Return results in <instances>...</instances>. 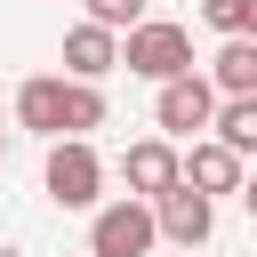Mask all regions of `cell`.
Returning a JSON list of instances; mask_svg holds the SVG:
<instances>
[{
	"label": "cell",
	"instance_id": "cell-1",
	"mask_svg": "<svg viewBox=\"0 0 257 257\" xmlns=\"http://www.w3.org/2000/svg\"><path fill=\"white\" fill-rule=\"evenodd\" d=\"M120 64L137 72V80H177V72H193V32L185 24H169V16H145L137 32H120Z\"/></svg>",
	"mask_w": 257,
	"mask_h": 257
},
{
	"label": "cell",
	"instance_id": "cell-2",
	"mask_svg": "<svg viewBox=\"0 0 257 257\" xmlns=\"http://www.w3.org/2000/svg\"><path fill=\"white\" fill-rule=\"evenodd\" d=\"M40 185H48L56 209H96V193H104V161H96V145H88V137H56Z\"/></svg>",
	"mask_w": 257,
	"mask_h": 257
},
{
	"label": "cell",
	"instance_id": "cell-3",
	"mask_svg": "<svg viewBox=\"0 0 257 257\" xmlns=\"http://www.w3.org/2000/svg\"><path fill=\"white\" fill-rule=\"evenodd\" d=\"M153 241H161L153 201H104V209L88 217V257H145Z\"/></svg>",
	"mask_w": 257,
	"mask_h": 257
},
{
	"label": "cell",
	"instance_id": "cell-4",
	"mask_svg": "<svg viewBox=\"0 0 257 257\" xmlns=\"http://www.w3.org/2000/svg\"><path fill=\"white\" fill-rule=\"evenodd\" d=\"M153 120H161L169 145L193 137V128H209V120H217V88H209V72H177V80H161V88H153Z\"/></svg>",
	"mask_w": 257,
	"mask_h": 257
},
{
	"label": "cell",
	"instance_id": "cell-5",
	"mask_svg": "<svg viewBox=\"0 0 257 257\" xmlns=\"http://www.w3.org/2000/svg\"><path fill=\"white\" fill-rule=\"evenodd\" d=\"M153 225H161V241L201 249V241L217 233V201H209V193H193V185H169V193L153 201Z\"/></svg>",
	"mask_w": 257,
	"mask_h": 257
},
{
	"label": "cell",
	"instance_id": "cell-6",
	"mask_svg": "<svg viewBox=\"0 0 257 257\" xmlns=\"http://www.w3.org/2000/svg\"><path fill=\"white\" fill-rule=\"evenodd\" d=\"M120 177H128V201H161L169 185H185V169H177V145H169V137H137V145L120 153Z\"/></svg>",
	"mask_w": 257,
	"mask_h": 257
},
{
	"label": "cell",
	"instance_id": "cell-7",
	"mask_svg": "<svg viewBox=\"0 0 257 257\" xmlns=\"http://www.w3.org/2000/svg\"><path fill=\"white\" fill-rule=\"evenodd\" d=\"M104 72H120V32L72 24L64 32V80H104Z\"/></svg>",
	"mask_w": 257,
	"mask_h": 257
},
{
	"label": "cell",
	"instance_id": "cell-8",
	"mask_svg": "<svg viewBox=\"0 0 257 257\" xmlns=\"http://www.w3.org/2000/svg\"><path fill=\"white\" fill-rule=\"evenodd\" d=\"M16 128H32V137H64V80L56 72H40V80H24L16 88Z\"/></svg>",
	"mask_w": 257,
	"mask_h": 257
},
{
	"label": "cell",
	"instance_id": "cell-9",
	"mask_svg": "<svg viewBox=\"0 0 257 257\" xmlns=\"http://www.w3.org/2000/svg\"><path fill=\"white\" fill-rule=\"evenodd\" d=\"M177 169H185V185H193V193H209V201H217V193H241V153H225L217 137H209V145H193V153H177Z\"/></svg>",
	"mask_w": 257,
	"mask_h": 257
},
{
	"label": "cell",
	"instance_id": "cell-10",
	"mask_svg": "<svg viewBox=\"0 0 257 257\" xmlns=\"http://www.w3.org/2000/svg\"><path fill=\"white\" fill-rule=\"evenodd\" d=\"M209 88L217 96H257V40H225L209 56Z\"/></svg>",
	"mask_w": 257,
	"mask_h": 257
},
{
	"label": "cell",
	"instance_id": "cell-11",
	"mask_svg": "<svg viewBox=\"0 0 257 257\" xmlns=\"http://www.w3.org/2000/svg\"><path fill=\"white\" fill-rule=\"evenodd\" d=\"M217 145L225 153H257V96H217Z\"/></svg>",
	"mask_w": 257,
	"mask_h": 257
},
{
	"label": "cell",
	"instance_id": "cell-12",
	"mask_svg": "<svg viewBox=\"0 0 257 257\" xmlns=\"http://www.w3.org/2000/svg\"><path fill=\"white\" fill-rule=\"evenodd\" d=\"M104 128V88L96 80H64V137H88Z\"/></svg>",
	"mask_w": 257,
	"mask_h": 257
},
{
	"label": "cell",
	"instance_id": "cell-13",
	"mask_svg": "<svg viewBox=\"0 0 257 257\" xmlns=\"http://www.w3.org/2000/svg\"><path fill=\"white\" fill-rule=\"evenodd\" d=\"M201 24L225 40H249V0H201Z\"/></svg>",
	"mask_w": 257,
	"mask_h": 257
},
{
	"label": "cell",
	"instance_id": "cell-14",
	"mask_svg": "<svg viewBox=\"0 0 257 257\" xmlns=\"http://www.w3.org/2000/svg\"><path fill=\"white\" fill-rule=\"evenodd\" d=\"M88 24H104V32H137V24H145V0H88Z\"/></svg>",
	"mask_w": 257,
	"mask_h": 257
},
{
	"label": "cell",
	"instance_id": "cell-15",
	"mask_svg": "<svg viewBox=\"0 0 257 257\" xmlns=\"http://www.w3.org/2000/svg\"><path fill=\"white\" fill-rule=\"evenodd\" d=\"M241 209H249V217H257V177H241Z\"/></svg>",
	"mask_w": 257,
	"mask_h": 257
},
{
	"label": "cell",
	"instance_id": "cell-16",
	"mask_svg": "<svg viewBox=\"0 0 257 257\" xmlns=\"http://www.w3.org/2000/svg\"><path fill=\"white\" fill-rule=\"evenodd\" d=\"M0 161H8V137H0Z\"/></svg>",
	"mask_w": 257,
	"mask_h": 257
},
{
	"label": "cell",
	"instance_id": "cell-17",
	"mask_svg": "<svg viewBox=\"0 0 257 257\" xmlns=\"http://www.w3.org/2000/svg\"><path fill=\"white\" fill-rule=\"evenodd\" d=\"M185 257H201V249H185Z\"/></svg>",
	"mask_w": 257,
	"mask_h": 257
}]
</instances>
